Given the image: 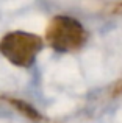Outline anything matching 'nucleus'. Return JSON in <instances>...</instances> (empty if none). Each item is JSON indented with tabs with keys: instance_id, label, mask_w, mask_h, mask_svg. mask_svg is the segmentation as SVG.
Returning <instances> with one entry per match:
<instances>
[{
	"instance_id": "f257e3e1",
	"label": "nucleus",
	"mask_w": 122,
	"mask_h": 123,
	"mask_svg": "<svg viewBox=\"0 0 122 123\" xmlns=\"http://www.w3.org/2000/svg\"><path fill=\"white\" fill-rule=\"evenodd\" d=\"M47 41L60 53L75 51L86 42V31L78 20L69 16H56L50 20L46 31Z\"/></svg>"
},
{
	"instance_id": "f03ea898",
	"label": "nucleus",
	"mask_w": 122,
	"mask_h": 123,
	"mask_svg": "<svg viewBox=\"0 0 122 123\" xmlns=\"http://www.w3.org/2000/svg\"><path fill=\"white\" fill-rule=\"evenodd\" d=\"M42 48L39 36L25 31L8 33L0 41V53L14 66L30 67Z\"/></svg>"
}]
</instances>
